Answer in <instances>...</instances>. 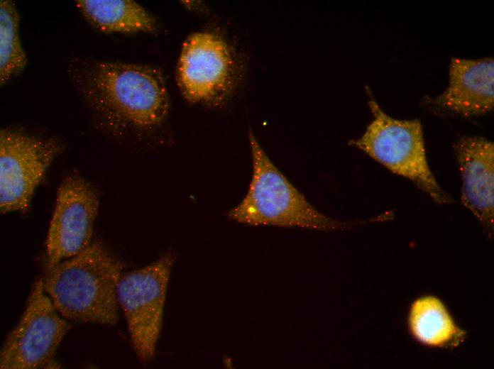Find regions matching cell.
Returning <instances> with one entry per match:
<instances>
[{"label":"cell","mask_w":494,"mask_h":369,"mask_svg":"<svg viewBox=\"0 0 494 369\" xmlns=\"http://www.w3.org/2000/svg\"><path fill=\"white\" fill-rule=\"evenodd\" d=\"M124 264L99 241L45 270L43 289L67 320L113 326L119 321L117 289Z\"/></svg>","instance_id":"cell-1"},{"label":"cell","mask_w":494,"mask_h":369,"mask_svg":"<svg viewBox=\"0 0 494 369\" xmlns=\"http://www.w3.org/2000/svg\"><path fill=\"white\" fill-rule=\"evenodd\" d=\"M88 102L109 119L137 128L160 124L169 110L168 92L158 68L122 62H94L75 76Z\"/></svg>","instance_id":"cell-2"},{"label":"cell","mask_w":494,"mask_h":369,"mask_svg":"<svg viewBox=\"0 0 494 369\" xmlns=\"http://www.w3.org/2000/svg\"><path fill=\"white\" fill-rule=\"evenodd\" d=\"M248 139L252 177L243 199L228 212L229 218L251 226L317 231L350 227L351 223L331 219L317 210L270 160L251 131Z\"/></svg>","instance_id":"cell-3"},{"label":"cell","mask_w":494,"mask_h":369,"mask_svg":"<svg viewBox=\"0 0 494 369\" xmlns=\"http://www.w3.org/2000/svg\"><path fill=\"white\" fill-rule=\"evenodd\" d=\"M373 119L359 138L350 142L389 171L413 182L439 204L453 201L439 186L427 158L422 123L388 115L370 97Z\"/></svg>","instance_id":"cell-4"},{"label":"cell","mask_w":494,"mask_h":369,"mask_svg":"<svg viewBox=\"0 0 494 369\" xmlns=\"http://www.w3.org/2000/svg\"><path fill=\"white\" fill-rule=\"evenodd\" d=\"M174 261V255L167 253L146 266L122 274L118 285L119 307L133 351L143 364L155 355Z\"/></svg>","instance_id":"cell-5"},{"label":"cell","mask_w":494,"mask_h":369,"mask_svg":"<svg viewBox=\"0 0 494 369\" xmlns=\"http://www.w3.org/2000/svg\"><path fill=\"white\" fill-rule=\"evenodd\" d=\"M70 324L45 293L41 278L33 284L25 309L0 351L1 369L55 368V356Z\"/></svg>","instance_id":"cell-6"},{"label":"cell","mask_w":494,"mask_h":369,"mask_svg":"<svg viewBox=\"0 0 494 369\" xmlns=\"http://www.w3.org/2000/svg\"><path fill=\"white\" fill-rule=\"evenodd\" d=\"M237 67L233 51L219 34L196 32L182 44L177 67V83L192 104L216 105L231 93Z\"/></svg>","instance_id":"cell-7"},{"label":"cell","mask_w":494,"mask_h":369,"mask_svg":"<svg viewBox=\"0 0 494 369\" xmlns=\"http://www.w3.org/2000/svg\"><path fill=\"white\" fill-rule=\"evenodd\" d=\"M58 142L16 130L0 133V210L26 211L54 158Z\"/></svg>","instance_id":"cell-8"},{"label":"cell","mask_w":494,"mask_h":369,"mask_svg":"<svg viewBox=\"0 0 494 369\" xmlns=\"http://www.w3.org/2000/svg\"><path fill=\"white\" fill-rule=\"evenodd\" d=\"M99 208V194L89 182L77 173L62 180L45 239V270L78 254L92 242Z\"/></svg>","instance_id":"cell-9"},{"label":"cell","mask_w":494,"mask_h":369,"mask_svg":"<svg viewBox=\"0 0 494 369\" xmlns=\"http://www.w3.org/2000/svg\"><path fill=\"white\" fill-rule=\"evenodd\" d=\"M461 177V201L489 236L494 226V145L480 136H464L454 145Z\"/></svg>","instance_id":"cell-10"},{"label":"cell","mask_w":494,"mask_h":369,"mask_svg":"<svg viewBox=\"0 0 494 369\" xmlns=\"http://www.w3.org/2000/svg\"><path fill=\"white\" fill-rule=\"evenodd\" d=\"M449 84L432 100L436 107L464 116L486 114L494 106V60L451 59Z\"/></svg>","instance_id":"cell-11"},{"label":"cell","mask_w":494,"mask_h":369,"mask_svg":"<svg viewBox=\"0 0 494 369\" xmlns=\"http://www.w3.org/2000/svg\"><path fill=\"white\" fill-rule=\"evenodd\" d=\"M83 16L98 30L109 33H152L158 30L156 18L131 0H77Z\"/></svg>","instance_id":"cell-12"},{"label":"cell","mask_w":494,"mask_h":369,"mask_svg":"<svg viewBox=\"0 0 494 369\" xmlns=\"http://www.w3.org/2000/svg\"><path fill=\"white\" fill-rule=\"evenodd\" d=\"M409 325L417 340L434 347L455 348L466 334L455 324L441 301L434 297H424L414 302Z\"/></svg>","instance_id":"cell-13"},{"label":"cell","mask_w":494,"mask_h":369,"mask_svg":"<svg viewBox=\"0 0 494 369\" xmlns=\"http://www.w3.org/2000/svg\"><path fill=\"white\" fill-rule=\"evenodd\" d=\"M19 16L13 2L0 3V81L4 84L26 65V55L19 38Z\"/></svg>","instance_id":"cell-14"}]
</instances>
